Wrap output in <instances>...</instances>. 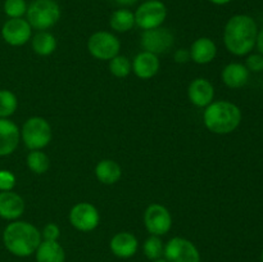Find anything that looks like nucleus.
<instances>
[{
    "instance_id": "obj_19",
    "label": "nucleus",
    "mask_w": 263,
    "mask_h": 262,
    "mask_svg": "<svg viewBox=\"0 0 263 262\" xmlns=\"http://www.w3.org/2000/svg\"><path fill=\"white\" fill-rule=\"evenodd\" d=\"M223 84L230 89H240L247 85L249 80V71L247 67L241 63H230L222 69Z\"/></svg>"
},
{
    "instance_id": "obj_11",
    "label": "nucleus",
    "mask_w": 263,
    "mask_h": 262,
    "mask_svg": "<svg viewBox=\"0 0 263 262\" xmlns=\"http://www.w3.org/2000/svg\"><path fill=\"white\" fill-rule=\"evenodd\" d=\"M174 45V35L168 28L157 27L152 30H145L141 33V46L145 51L158 54L167 53Z\"/></svg>"
},
{
    "instance_id": "obj_13",
    "label": "nucleus",
    "mask_w": 263,
    "mask_h": 262,
    "mask_svg": "<svg viewBox=\"0 0 263 262\" xmlns=\"http://www.w3.org/2000/svg\"><path fill=\"white\" fill-rule=\"evenodd\" d=\"M189 100L197 107H207L213 102L215 98V87L208 80L195 79L190 82L187 89Z\"/></svg>"
},
{
    "instance_id": "obj_12",
    "label": "nucleus",
    "mask_w": 263,
    "mask_h": 262,
    "mask_svg": "<svg viewBox=\"0 0 263 262\" xmlns=\"http://www.w3.org/2000/svg\"><path fill=\"white\" fill-rule=\"evenodd\" d=\"M31 33L32 27L25 18H9L2 28L3 39L12 46L25 45L31 39Z\"/></svg>"
},
{
    "instance_id": "obj_1",
    "label": "nucleus",
    "mask_w": 263,
    "mask_h": 262,
    "mask_svg": "<svg viewBox=\"0 0 263 262\" xmlns=\"http://www.w3.org/2000/svg\"><path fill=\"white\" fill-rule=\"evenodd\" d=\"M258 26L248 14L233 15L223 30V43L231 54L247 55L256 46Z\"/></svg>"
},
{
    "instance_id": "obj_9",
    "label": "nucleus",
    "mask_w": 263,
    "mask_h": 262,
    "mask_svg": "<svg viewBox=\"0 0 263 262\" xmlns=\"http://www.w3.org/2000/svg\"><path fill=\"white\" fill-rule=\"evenodd\" d=\"M144 223L149 234L162 236L171 230L172 217L170 211L164 205L153 203L148 205L144 213Z\"/></svg>"
},
{
    "instance_id": "obj_22",
    "label": "nucleus",
    "mask_w": 263,
    "mask_h": 262,
    "mask_svg": "<svg viewBox=\"0 0 263 262\" xmlns=\"http://www.w3.org/2000/svg\"><path fill=\"white\" fill-rule=\"evenodd\" d=\"M109 25L117 32H127L135 26V15L127 8L115 10L109 18Z\"/></svg>"
},
{
    "instance_id": "obj_16",
    "label": "nucleus",
    "mask_w": 263,
    "mask_h": 262,
    "mask_svg": "<svg viewBox=\"0 0 263 262\" xmlns=\"http://www.w3.org/2000/svg\"><path fill=\"white\" fill-rule=\"evenodd\" d=\"M20 143V130L8 118H0V157L9 156Z\"/></svg>"
},
{
    "instance_id": "obj_3",
    "label": "nucleus",
    "mask_w": 263,
    "mask_h": 262,
    "mask_svg": "<svg viewBox=\"0 0 263 262\" xmlns=\"http://www.w3.org/2000/svg\"><path fill=\"white\" fill-rule=\"evenodd\" d=\"M203 121L211 133L226 135L239 127L241 122V110L238 105L228 100L212 102L205 107Z\"/></svg>"
},
{
    "instance_id": "obj_23",
    "label": "nucleus",
    "mask_w": 263,
    "mask_h": 262,
    "mask_svg": "<svg viewBox=\"0 0 263 262\" xmlns=\"http://www.w3.org/2000/svg\"><path fill=\"white\" fill-rule=\"evenodd\" d=\"M32 49L41 57L50 55L57 49V40L48 31H39L32 39Z\"/></svg>"
},
{
    "instance_id": "obj_15",
    "label": "nucleus",
    "mask_w": 263,
    "mask_h": 262,
    "mask_svg": "<svg viewBox=\"0 0 263 262\" xmlns=\"http://www.w3.org/2000/svg\"><path fill=\"white\" fill-rule=\"evenodd\" d=\"M109 247L112 253L118 258H130L138 252L139 241L134 234L121 231L110 239Z\"/></svg>"
},
{
    "instance_id": "obj_7",
    "label": "nucleus",
    "mask_w": 263,
    "mask_h": 262,
    "mask_svg": "<svg viewBox=\"0 0 263 262\" xmlns=\"http://www.w3.org/2000/svg\"><path fill=\"white\" fill-rule=\"evenodd\" d=\"M87 49L94 58L100 61H110L120 53L121 43L113 33L108 31H98L90 36Z\"/></svg>"
},
{
    "instance_id": "obj_10",
    "label": "nucleus",
    "mask_w": 263,
    "mask_h": 262,
    "mask_svg": "<svg viewBox=\"0 0 263 262\" xmlns=\"http://www.w3.org/2000/svg\"><path fill=\"white\" fill-rule=\"evenodd\" d=\"M69 222L79 231L87 233L98 228L100 222V215L95 205L87 202L77 203L69 212Z\"/></svg>"
},
{
    "instance_id": "obj_20",
    "label": "nucleus",
    "mask_w": 263,
    "mask_h": 262,
    "mask_svg": "<svg viewBox=\"0 0 263 262\" xmlns=\"http://www.w3.org/2000/svg\"><path fill=\"white\" fill-rule=\"evenodd\" d=\"M36 262H64L66 253L58 241L41 240L35 252Z\"/></svg>"
},
{
    "instance_id": "obj_34",
    "label": "nucleus",
    "mask_w": 263,
    "mask_h": 262,
    "mask_svg": "<svg viewBox=\"0 0 263 262\" xmlns=\"http://www.w3.org/2000/svg\"><path fill=\"white\" fill-rule=\"evenodd\" d=\"M113 2L117 5H120V7H131V5L135 4L138 0H113Z\"/></svg>"
},
{
    "instance_id": "obj_18",
    "label": "nucleus",
    "mask_w": 263,
    "mask_h": 262,
    "mask_svg": "<svg viewBox=\"0 0 263 262\" xmlns=\"http://www.w3.org/2000/svg\"><path fill=\"white\" fill-rule=\"evenodd\" d=\"M189 51L190 59H193V62L198 64H207L216 58L217 46L210 38H199L192 44Z\"/></svg>"
},
{
    "instance_id": "obj_8",
    "label": "nucleus",
    "mask_w": 263,
    "mask_h": 262,
    "mask_svg": "<svg viewBox=\"0 0 263 262\" xmlns=\"http://www.w3.org/2000/svg\"><path fill=\"white\" fill-rule=\"evenodd\" d=\"M163 256L168 262H200V253L197 247L181 236H175L167 241Z\"/></svg>"
},
{
    "instance_id": "obj_2",
    "label": "nucleus",
    "mask_w": 263,
    "mask_h": 262,
    "mask_svg": "<svg viewBox=\"0 0 263 262\" xmlns=\"http://www.w3.org/2000/svg\"><path fill=\"white\" fill-rule=\"evenodd\" d=\"M41 240L43 238L37 228L26 221H13L3 233L5 248L17 257H28L35 253Z\"/></svg>"
},
{
    "instance_id": "obj_28",
    "label": "nucleus",
    "mask_w": 263,
    "mask_h": 262,
    "mask_svg": "<svg viewBox=\"0 0 263 262\" xmlns=\"http://www.w3.org/2000/svg\"><path fill=\"white\" fill-rule=\"evenodd\" d=\"M26 0H5L3 9L9 18H22L27 12Z\"/></svg>"
},
{
    "instance_id": "obj_5",
    "label": "nucleus",
    "mask_w": 263,
    "mask_h": 262,
    "mask_svg": "<svg viewBox=\"0 0 263 262\" xmlns=\"http://www.w3.org/2000/svg\"><path fill=\"white\" fill-rule=\"evenodd\" d=\"M22 139L31 151L45 148L51 140V127L43 117H31L22 127Z\"/></svg>"
},
{
    "instance_id": "obj_17",
    "label": "nucleus",
    "mask_w": 263,
    "mask_h": 262,
    "mask_svg": "<svg viewBox=\"0 0 263 262\" xmlns=\"http://www.w3.org/2000/svg\"><path fill=\"white\" fill-rule=\"evenodd\" d=\"M25 200L17 193L9 192L0 193V217L4 220H17L23 215Z\"/></svg>"
},
{
    "instance_id": "obj_6",
    "label": "nucleus",
    "mask_w": 263,
    "mask_h": 262,
    "mask_svg": "<svg viewBox=\"0 0 263 262\" xmlns=\"http://www.w3.org/2000/svg\"><path fill=\"white\" fill-rule=\"evenodd\" d=\"M135 15V25L141 30H152L161 27L167 17V8L161 0H148L138 7Z\"/></svg>"
},
{
    "instance_id": "obj_24",
    "label": "nucleus",
    "mask_w": 263,
    "mask_h": 262,
    "mask_svg": "<svg viewBox=\"0 0 263 262\" xmlns=\"http://www.w3.org/2000/svg\"><path fill=\"white\" fill-rule=\"evenodd\" d=\"M27 166L35 174H45L50 167L49 157L41 151H31L27 156Z\"/></svg>"
},
{
    "instance_id": "obj_25",
    "label": "nucleus",
    "mask_w": 263,
    "mask_h": 262,
    "mask_svg": "<svg viewBox=\"0 0 263 262\" xmlns=\"http://www.w3.org/2000/svg\"><path fill=\"white\" fill-rule=\"evenodd\" d=\"M144 254L148 259L154 261V259L162 258L164 252V244L162 243L161 238L157 235H151L143 244Z\"/></svg>"
},
{
    "instance_id": "obj_33",
    "label": "nucleus",
    "mask_w": 263,
    "mask_h": 262,
    "mask_svg": "<svg viewBox=\"0 0 263 262\" xmlns=\"http://www.w3.org/2000/svg\"><path fill=\"white\" fill-rule=\"evenodd\" d=\"M256 46H257V49H258L259 54H262V55H263V27L258 31V35H257Z\"/></svg>"
},
{
    "instance_id": "obj_31",
    "label": "nucleus",
    "mask_w": 263,
    "mask_h": 262,
    "mask_svg": "<svg viewBox=\"0 0 263 262\" xmlns=\"http://www.w3.org/2000/svg\"><path fill=\"white\" fill-rule=\"evenodd\" d=\"M59 236H61V230L57 223H48L44 228L43 233H41V238L44 240H50V241H58Z\"/></svg>"
},
{
    "instance_id": "obj_32",
    "label": "nucleus",
    "mask_w": 263,
    "mask_h": 262,
    "mask_svg": "<svg viewBox=\"0 0 263 262\" xmlns=\"http://www.w3.org/2000/svg\"><path fill=\"white\" fill-rule=\"evenodd\" d=\"M174 58L176 63H186L190 61V51L186 49H179L175 51Z\"/></svg>"
},
{
    "instance_id": "obj_35",
    "label": "nucleus",
    "mask_w": 263,
    "mask_h": 262,
    "mask_svg": "<svg viewBox=\"0 0 263 262\" xmlns=\"http://www.w3.org/2000/svg\"><path fill=\"white\" fill-rule=\"evenodd\" d=\"M208 2H211L212 4H215V5H226V4H229L231 0H208Z\"/></svg>"
},
{
    "instance_id": "obj_37",
    "label": "nucleus",
    "mask_w": 263,
    "mask_h": 262,
    "mask_svg": "<svg viewBox=\"0 0 263 262\" xmlns=\"http://www.w3.org/2000/svg\"><path fill=\"white\" fill-rule=\"evenodd\" d=\"M261 262H263V249H262V253H261Z\"/></svg>"
},
{
    "instance_id": "obj_14",
    "label": "nucleus",
    "mask_w": 263,
    "mask_h": 262,
    "mask_svg": "<svg viewBox=\"0 0 263 262\" xmlns=\"http://www.w3.org/2000/svg\"><path fill=\"white\" fill-rule=\"evenodd\" d=\"M159 66L161 63H159L158 55L144 50L134 58L131 68L139 79L148 80L158 73Z\"/></svg>"
},
{
    "instance_id": "obj_38",
    "label": "nucleus",
    "mask_w": 263,
    "mask_h": 262,
    "mask_svg": "<svg viewBox=\"0 0 263 262\" xmlns=\"http://www.w3.org/2000/svg\"><path fill=\"white\" fill-rule=\"evenodd\" d=\"M143 2H148V0H143Z\"/></svg>"
},
{
    "instance_id": "obj_26",
    "label": "nucleus",
    "mask_w": 263,
    "mask_h": 262,
    "mask_svg": "<svg viewBox=\"0 0 263 262\" xmlns=\"http://www.w3.org/2000/svg\"><path fill=\"white\" fill-rule=\"evenodd\" d=\"M17 97L9 90H0V118H8L17 110Z\"/></svg>"
},
{
    "instance_id": "obj_29",
    "label": "nucleus",
    "mask_w": 263,
    "mask_h": 262,
    "mask_svg": "<svg viewBox=\"0 0 263 262\" xmlns=\"http://www.w3.org/2000/svg\"><path fill=\"white\" fill-rule=\"evenodd\" d=\"M15 176L8 170H0V192H9L14 188Z\"/></svg>"
},
{
    "instance_id": "obj_36",
    "label": "nucleus",
    "mask_w": 263,
    "mask_h": 262,
    "mask_svg": "<svg viewBox=\"0 0 263 262\" xmlns=\"http://www.w3.org/2000/svg\"><path fill=\"white\" fill-rule=\"evenodd\" d=\"M152 262H168V261H167L166 258H158V259H154V261Z\"/></svg>"
},
{
    "instance_id": "obj_21",
    "label": "nucleus",
    "mask_w": 263,
    "mask_h": 262,
    "mask_svg": "<svg viewBox=\"0 0 263 262\" xmlns=\"http://www.w3.org/2000/svg\"><path fill=\"white\" fill-rule=\"evenodd\" d=\"M95 176L102 184L113 185L122 176V170L117 162L112 159H103L95 167Z\"/></svg>"
},
{
    "instance_id": "obj_27",
    "label": "nucleus",
    "mask_w": 263,
    "mask_h": 262,
    "mask_svg": "<svg viewBox=\"0 0 263 262\" xmlns=\"http://www.w3.org/2000/svg\"><path fill=\"white\" fill-rule=\"evenodd\" d=\"M131 62L126 55H116L109 62V71L118 79H125L131 72Z\"/></svg>"
},
{
    "instance_id": "obj_4",
    "label": "nucleus",
    "mask_w": 263,
    "mask_h": 262,
    "mask_svg": "<svg viewBox=\"0 0 263 262\" xmlns=\"http://www.w3.org/2000/svg\"><path fill=\"white\" fill-rule=\"evenodd\" d=\"M27 22L32 28L46 31L57 25L61 18V8L55 0H33L28 4Z\"/></svg>"
},
{
    "instance_id": "obj_30",
    "label": "nucleus",
    "mask_w": 263,
    "mask_h": 262,
    "mask_svg": "<svg viewBox=\"0 0 263 262\" xmlns=\"http://www.w3.org/2000/svg\"><path fill=\"white\" fill-rule=\"evenodd\" d=\"M249 72H262L263 71V55L262 54H251L247 58L246 64Z\"/></svg>"
},
{
    "instance_id": "obj_39",
    "label": "nucleus",
    "mask_w": 263,
    "mask_h": 262,
    "mask_svg": "<svg viewBox=\"0 0 263 262\" xmlns=\"http://www.w3.org/2000/svg\"><path fill=\"white\" fill-rule=\"evenodd\" d=\"M262 72H263V71H262Z\"/></svg>"
}]
</instances>
